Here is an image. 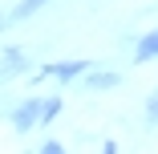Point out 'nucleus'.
Wrapping results in <instances>:
<instances>
[{"label": "nucleus", "instance_id": "nucleus-9", "mask_svg": "<svg viewBox=\"0 0 158 154\" xmlns=\"http://www.w3.org/2000/svg\"><path fill=\"white\" fill-rule=\"evenodd\" d=\"M12 77H16V69H12V65H4V61H0V89H4V85H8Z\"/></svg>", "mask_w": 158, "mask_h": 154}, {"label": "nucleus", "instance_id": "nucleus-7", "mask_svg": "<svg viewBox=\"0 0 158 154\" xmlns=\"http://www.w3.org/2000/svg\"><path fill=\"white\" fill-rule=\"evenodd\" d=\"M146 126H158V94L146 98Z\"/></svg>", "mask_w": 158, "mask_h": 154}, {"label": "nucleus", "instance_id": "nucleus-2", "mask_svg": "<svg viewBox=\"0 0 158 154\" xmlns=\"http://www.w3.org/2000/svg\"><path fill=\"white\" fill-rule=\"evenodd\" d=\"M37 114H41V98H24L20 106H12L8 122H12V130L28 134V130H37Z\"/></svg>", "mask_w": 158, "mask_h": 154}, {"label": "nucleus", "instance_id": "nucleus-4", "mask_svg": "<svg viewBox=\"0 0 158 154\" xmlns=\"http://www.w3.org/2000/svg\"><path fill=\"white\" fill-rule=\"evenodd\" d=\"M53 0H16L12 4V12H8V24H20V20H28V16H37L41 8H49Z\"/></svg>", "mask_w": 158, "mask_h": 154}, {"label": "nucleus", "instance_id": "nucleus-5", "mask_svg": "<svg viewBox=\"0 0 158 154\" xmlns=\"http://www.w3.org/2000/svg\"><path fill=\"white\" fill-rule=\"evenodd\" d=\"M65 110V102H61V94H53V98H41V114H37V126H49V122Z\"/></svg>", "mask_w": 158, "mask_h": 154}, {"label": "nucleus", "instance_id": "nucleus-11", "mask_svg": "<svg viewBox=\"0 0 158 154\" xmlns=\"http://www.w3.org/2000/svg\"><path fill=\"white\" fill-rule=\"evenodd\" d=\"M8 28H12V24H8V16H0V33H8Z\"/></svg>", "mask_w": 158, "mask_h": 154}, {"label": "nucleus", "instance_id": "nucleus-6", "mask_svg": "<svg viewBox=\"0 0 158 154\" xmlns=\"http://www.w3.org/2000/svg\"><path fill=\"white\" fill-rule=\"evenodd\" d=\"M0 61H4V65H12V69H16V77H20V73H33V61H28V57L16 49V45H8Z\"/></svg>", "mask_w": 158, "mask_h": 154}, {"label": "nucleus", "instance_id": "nucleus-8", "mask_svg": "<svg viewBox=\"0 0 158 154\" xmlns=\"http://www.w3.org/2000/svg\"><path fill=\"white\" fill-rule=\"evenodd\" d=\"M41 154H65V142H57V138H45V142H41Z\"/></svg>", "mask_w": 158, "mask_h": 154}, {"label": "nucleus", "instance_id": "nucleus-3", "mask_svg": "<svg viewBox=\"0 0 158 154\" xmlns=\"http://www.w3.org/2000/svg\"><path fill=\"white\" fill-rule=\"evenodd\" d=\"M134 65H146V61H158V28H150V33H142L134 41Z\"/></svg>", "mask_w": 158, "mask_h": 154}, {"label": "nucleus", "instance_id": "nucleus-1", "mask_svg": "<svg viewBox=\"0 0 158 154\" xmlns=\"http://www.w3.org/2000/svg\"><path fill=\"white\" fill-rule=\"evenodd\" d=\"M81 85H85V94H110V89L122 85V73L118 69H85Z\"/></svg>", "mask_w": 158, "mask_h": 154}, {"label": "nucleus", "instance_id": "nucleus-10", "mask_svg": "<svg viewBox=\"0 0 158 154\" xmlns=\"http://www.w3.org/2000/svg\"><path fill=\"white\" fill-rule=\"evenodd\" d=\"M98 150H102V154H118V150H122V146H118V142H114V138H102V142H98Z\"/></svg>", "mask_w": 158, "mask_h": 154}]
</instances>
